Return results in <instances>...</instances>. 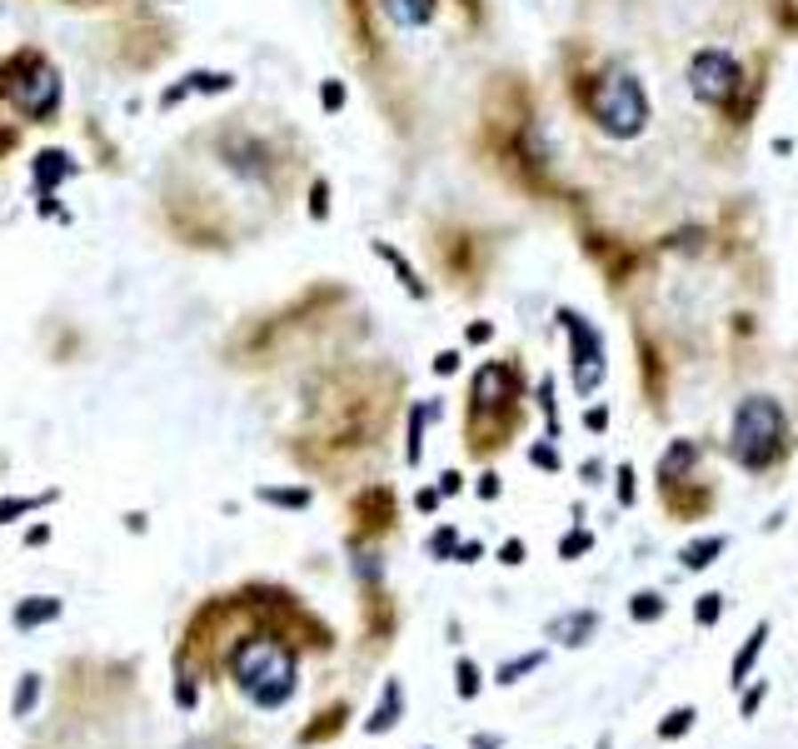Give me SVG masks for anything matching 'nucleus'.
Here are the masks:
<instances>
[{
  "instance_id": "obj_1",
  "label": "nucleus",
  "mask_w": 798,
  "mask_h": 749,
  "mask_svg": "<svg viewBox=\"0 0 798 749\" xmlns=\"http://www.w3.org/2000/svg\"><path fill=\"white\" fill-rule=\"evenodd\" d=\"M230 680L250 704L260 710H279L294 695V649L279 635H245L230 649Z\"/></svg>"
},
{
  "instance_id": "obj_2",
  "label": "nucleus",
  "mask_w": 798,
  "mask_h": 749,
  "mask_svg": "<svg viewBox=\"0 0 798 749\" xmlns=\"http://www.w3.org/2000/svg\"><path fill=\"white\" fill-rule=\"evenodd\" d=\"M734 455L744 470H769L784 455V410L769 395L744 400L734 415Z\"/></svg>"
},
{
  "instance_id": "obj_3",
  "label": "nucleus",
  "mask_w": 798,
  "mask_h": 749,
  "mask_svg": "<svg viewBox=\"0 0 798 749\" xmlns=\"http://www.w3.org/2000/svg\"><path fill=\"white\" fill-rule=\"evenodd\" d=\"M589 110H594L599 130L614 135V140H633L649 126V95H644V85L633 76H624V70L599 80L594 95H589Z\"/></svg>"
},
{
  "instance_id": "obj_4",
  "label": "nucleus",
  "mask_w": 798,
  "mask_h": 749,
  "mask_svg": "<svg viewBox=\"0 0 798 749\" xmlns=\"http://www.w3.org/2000/svg\"><path fill=\"white\" fill-rule=\"evenodd\" d=\"M0 70L11 76V80H0V85L11 90V95H15V105H20L26 115L45 120V115H51L55 105H60V80H55V70H51L45 61H40L36 51H30V55H15V61H11V65H0Z\"/></svg>"
},
{
  "instance_id": "obj_5",
  "label": "nucleus",
  "mask_w": 798,
  "mask_h": 749,
  "mask_svg": "<svg viewBox=\"0 0 798 749\" xmlns=\"http://www.w3.org/2000/svg\"><path fill=\"white\" fill-rule=\"evenodd\" d=\"M744 85L738 76V61L729 51H698L694 65H689V90H694V101L704 105H729Z\"/></svg>"
},
{
  "instance_id": "obj_6",
  "label": "nucleus",
  "mask_w": 798,
  "mask_h": 749,
  "mask_svg": "<svg viewBox=\"0 0 798 749\" xmlns=\"http://www.w3.org/2000/svg\"><path fill=\"white\" fill-rule=\"evenodd\" d=\"M559 325L569 330V345H574V390L594 395L599 380H604V340H599V330L584 315H574V310H559Z\"/></svg>"
},
{
  "instance_id": "obj_7",
  "label": "nucleus",
  "mask_w": 798,
  "mask_h": 749,
  "mask_svg": "<svg viewBox=\"0 0 798 749\" xmlns=\"http://www.w3.org/2000/svg\"><path fill=\"white\" fill-rule=\"evenodd\" d=\"M514 395V370L504 365H484L474 375V410H499Z\"/></svg>"
},
{
  "instance_id": "obj_8",
  "label": "nucleus",
  "mask_w": 798,
  "mask_h": 749,
  "mask_svg": "<svg viewBox=\"0 0 798 749\" xmlns=\"http://www.w3.org/2000/svg\"><path fill=\"white\" fill-rule=\"evenodd\" d=\"M599 615L594 610H574V615H559V620H549V639H559V645H584V639L594 635Z\"/></svg>"
},
{
  "instance_id": "obj_9",
  "label": "nucleus",
  "mask_w": 798,
  "mask_h": 749,
  "mask_svg": "<svg viewBox=\"0 0 798 749\" xmlns=\"http://www.w3.org/2000/svg\"><path fill=\"white\" fill-rule=\"evenodd\" d=\"M55 615H60V599H55V595H36V599H26V605H15V624H20V630L51 624Z\"/></svg>"
},
{
  "instance_id": "obj_10",
  "label": "nucleus",
  "mask_w": 798,
  "mask_h": 749,
  "mask_svg": "<svg viewBox=\"0 0 798 749\" xmlns=\"http://www.w3.org/2000/svg\"><path fill=\"white\" fill-rule=\"evenodd\" d=\"M399 704H405V695H399V685H384V699H380V710L365 720V735H384V729H394V720H399Z\"/></svg>"
},
{
  "instance_id": "obj_11",
  "label": "nucleus",
  "mask_w": 798,
  "mask_h": 749,
  "mask_svg": "<svg viewBox=\"0 0 798 749\" xmlns=\"http://www.w3.org/2000/svg\"><path fill=\"white\" fill-rule=\"evenodd\" d=\"M384 11H390L394 26L415 30V26H424V20L434 15V0H384Z\"/></svg>"
},
{
  "instance_id": "obj_12",
  "label": "nucleus",
  "mask_w": 798,
  "mask_h": 749,
  "mask_svg": "<svg viewBox=\"0 0 798 749\" xmlns=\"http://www.w3.org/2000/svg\"><path fill=\"white\" fill-rule=\"evenodd\" d=\"M719 555H723V534H704V540H694V545L684 550V565L689 570H709Z\"/></svg>"
},
{
  "instance_id": "obj_13",
  "label": "nucleus",
  "mask_w": 798,
  "mask_h": 749,
  "mask_svg": "<svg viewBox=\"0 0 798 749\" xmlns=\"http://www.w3.org/2000/svg\"><path fill=\"white\" fill-rule=\"evenodd\" d=\"M763 639H769V624H759V630H754V635L744 639V649L734 655V685H744V680H748V670H754V660H759Z\"/></svg>"
},
{
  "instance_id": "obj_14",
  "label": "nucleus",
  "mask_w": 798,
  "mask_h": 749,
  "mask_svg": "<svg viewBox=\"0 0 798 749\" xmlns=\"http://www.w3.org/2000/svg\"><path fill=\"white\" fill-rule=\"evenodd\" d=\"M694 460H698V450H694V444H689V440H679V444H673V450H669V455H664L659 475H664V480H673V475H684L689 465H694Z\"/></svg>"
},
{
  "instance_id": "obj_15",
  "label": "nucleus",
  "mask_w": 798,
  "mask_h": 749,
  "mask_svg": "<svg viewBox=\"0 0 798 749\" xmlns=\"http://www.w3.org/2000/svg\"><path fill=\"white\" fill-rule=\"evenodd\" d=\"M36 699H40V674H26V680H20V685H15L11 714H15V720H26V714L36 710Z\"/></svg>"
},
{
  "instance_id": "obj_16",
  "label": "nucleus",
  "mask_w": 798,
  "mask_h": 749,
  "mask_svg": "<svg viewBox=\"0 0 798 749\" xmlns=\"http://www.w3.org/2000/svg\"><path fill=\"white\" fill-rule=\"evenodd\" d=\"M629 615H633V620H639V624H654V620H659V615H664V595H654V590H644V595H633V599H629Z\"/></svg>"
},
{
  "instance_id": "obj_17",
  "label": "nucleus",
  "mask_w": 798,
  "mask_h": 749,
  "mask_svg": "<svg viewBox=\"0 0 798 749\" xmlns=\"http://www.w3.org/2000/svg\"><path fill=\"white\" fill-rule=\"evenodd\" d=\"M455 689H459V699L480 695V664H474V660H459L455 664Z\"/></svg>"
},
{
  "instance_id": "obj_18",
  "label": "nucleus",
  "mask_w": 798,
  "mask_h": 749,
  "mask_svg": "<svg viewBox=\"0 0 798 749\" xmlns=\"http://www.w3.org/2000/svg\"><path fill=\"white\" fill-rule=\"evenodd\" d=\"M694 720H698L694 710H673L669 720L659 724V735H664V739H679V735H689V729H694Z\"/></svg>"
},
{
  "instance_id": "obj_19",
  "label": "nucleus",
  "mask_w": 798,
  "mask_h": 749,
  "mask_svg": "<svg viewBox=\"0 0 798 749\" xmlns=\"http://www.w3.org/2000/svg\"><path fill=\"white\" fill-rule=\"evenodd\" d=\"M544 664V655H524V660H514V664H504L499 670V685H520V674H529V670H539Z\"/></svg>"
},
{
  "instance_id": "obj_20",
  "label": "nucleus",
  "mask_w": 798,
  "mask_h": 749,
  "mask_svg": "<svg viewBox=\"0 0 798 749\" xmlns=\"http://www.w3.org/2000/svg\"><path fill=\"white\" fill-rule=\"evenodd\" d=\"M195 699H200V689H195V674L180 670V674H175V704H180V710H195Z\"/></svg>"
},
{
  "instance_id": "obj_21",
  "label": "nucleus",
  "mask_w": 798,
  "mask_h": 749,
  "mask_svg": "<svg viewBox=\"0 0 798 749\" xmlns=\"http://www.w3.org/2000/svg\"><path fill=\"white\" fill-rule=\"evenodd\" d=\"M260 500H270V505H290V509H300V505H310V490H260Z\"/></svg>"
},
{
  "instance_id": "obj_22",
  "label": "nucleus",
  "mask_w": 798,
  "mask_h": 749,
  "mask_svg": "<svg viewBox=\"0 0 798 749\" xmlns=\"http://www.w3.org/2000/svg\"><path fill=\"white\" fill-rule=\"evenodd\" d=\"M723 615V595H698V605H694V620L698 624H713Z\"/></svg>"
},
{
  "instance_id": "obj_23",
  "label": "nucleus",
  "mask_w": 798,
  "mask_h": 749,
  "mask_svg": "<svg viewBox=\"0 0 798 749\" xmlns=\"http://www.w3.org/2000/svg\"><path fill=\"white\" fill-rule=\"evenodd\" d=\"M594 545V534L589 530H574V534H564V545H559V559H574V555H584V550Z\"/></svg>"
},
{
  "instance_id": "obj_24",
  "label": "nucleus",
  "mask_w": 798,
  "mask_h": 749,
  "mask_svg": "<svg viewBox=\"0 0 798 749\" xmlns=\"http://www.w3.org/2000/svg\"><path fill=\"white\" fill-rule=\"evenodd\" d=\"M60 160H65V155H55V151H51V155H40V166H36L40 185H51V180L60 175V170H65V175H70V166H60Z\"/></svg>"
},
{
  "instance_id": "obj_25",
  "label": "nucleus",
  "mask_w": 798,
  "mask_h": 749,
  "mask_svg": "<svg viewBox=\"0 0 798 749\" xmlns=\"http://www.w3.org/2000/svg\"><path fill=\"white\" fill-rule=\"evenodd\" d=\"M340 720H350V710H330V714H325V724H315V729H304V745H315L319 735H330V729H335V724H340Z\"/></svg>"
},
{
  "instance_id": "obj_26",
  "label": "nucleus",
  "mask_w": 798,
  "mask_h": 749,
  "mask_svg": "<svg viewBox=\"0 0 798 749\" xmlns=\"http://www.w3.org/2000/svg\"><path fill=\"white\" fill-rule=\"evenodd\" d=\"M430 550H434L439 559H449V555H455V530H439V534L430 540Z\"/></svg>"
},
{
  "instance_id": "obj_27",
  "label": "nucleus",
  "mask_w": 798,
  "mask_h": 749,
  "mask_svg": "<svg viewBox=\"0 0 798 749\" xmlns=\"http://www.w3.org/2000/svg\"><path fill=\"white\" fill-rule=\"evenodd\" d=\"M534 465H544V470H559V450H554V444H534Z\"/></svg>"
},
{
  "instance_id": "obj_28",
  "label": "nucleus",
  "mask_w": 798,
  "mask_h": 749,
  "mask_svg": "<svg viewBox=\"0 0 798 749\" xmlns=\"http://www.w3.org/2000/svg\"><path fill=\"white\" fill-rule=\"evenodd\" d=\"M763 695H769V689H763V685H754V689H744V704H738V710H744V714H759V704H763Z\"/></svg>"
},
{
  "instance_id": "obj_29",
  "label": "nucleus",
  "mask_w": 798,
  "mask_h": 749,
  "mask_svg": "<svg viewBox=\"0 0 798 749\" xmlns=\"http://www.w3.org/2000/svg\"><path fill=\"white\" fill-rule=\"evenodd\" d=\"M619 505H633V470L629 465L619 470Z\"/></svg>"
},
{
  "instance_id": "obj_30",
  "label": "nucleus",
  "mask_w": 798,
  "mask_h": 749,
  "mask_svg": "<svg viewBox=\"0 0 798 749\" xmlns=\"http://www.w3.org/2000/svg\"><path fill=\"white\" fill-rule=\"evenodd\" d=\"M499 559H504V565H524V540H509V545L499 550Z\"/></svg>"
},
{
  "instance_id": "obj_31",
  "label": "nucleus",
  "mask_w": 798,
  "mask_h": 749,
  "mask_svg": "<svg viewBox=\"0 0 798 749\" xmlns=\"http://www.w3.org/2000/svg\"><path fill=\"white\" fill-rule=\"evenodd\" d=\"M344 105V90H340V80H330V85H325V110H340Z\"/></svg>"
},
{
  "instance_id": "obj_32",
  "label": "nucleus",
  "mask_w": 798,
  "mask_h": 749,
  "mask_svg": "<svg viewBox=\"0 0 798 749\" xmlns=\"http://www.w3.org/2000/svg\"><path fill=\"white\" fill-rule=\"evenodd\" d=\"M584 425H589V430H604V425H609V410H604V405L589 410V415H584Z\"/></svg>"
},
{
  "instance_id": "obj_33",
  "label": "nucleus",
  "mask_w": 798,
  "mask_h": 749,
  "mask_svg": "<svg viewBox=\"0 0 798 749\" xmlns=\"http://www.w3.org/2000/svg\"><path fill=\"white\" fill-rule=\"evenodd\" d=\"M455 365H459V355H455V350H444V355L434 360V370H439V375H455Z\"/></svg>"
},
{
  "instance_id": "obj_34",
  "label": "nucleus",
  "mask_w": 798,
  "mask_h": 749,
  "mask_svg": "<svg viewBox=\"0 0 798 749\" xmlns=\"http://www.w3.org/2000/svg\"><path fill=\"white\" fill-rule=\"evenodd\" d=\"M480 495H484V500L499 495V475H484V480H480Z\"/></svg>"
},
{
  "instance_id": "obj_35",
  "label": "nucleus",
  "mask_w": 798,
  "mask_h": 749,
  "mask_svg": "<svg viewBox=\"0 0 798 749\" xmlns=\"http://www.w3.org/2000/svg\"><path fill=\"white\" fill-rule=\"evenodd\" d=\"M480 555H484V550L474 545V540H469V545H459V550H455V559H464V565H469V559H480Z\"/></svg>"
},
{
  "instance_id": "obj_36",
  "label": "nucleus",
  "mask_w": 798,
  "mask_h": 749,
  "mask_svg": "<svg viewBox=\"0 0 798 749\" xmlns=\"http://www.w3.org/2000/svg\"><path fill=\"white\" fill-rule=\"evenodd\" d=\"M455 490H459V475L449 470V475H444V480H439V495H455Z\"/></svg>"
},
{
  "instance_id": "obj_37",
  "label": "nucleus",
  "mask_w": 798,
  "mask_h": 749,
  "mask_svg": "<svg viewBox=\"0 0 798 749\" xmlns=\"http://www.w3.org/2000/svg\"><path fill=\"white\" fill-rule=\"evenodd\" d=\"M439 505V490H419V509H434Z\"/></svg>"
},
{
  "instance_id": "obj_38",
  "label": "nucleus",
  "mask_w": 798,
  "mask_h": 749,
  "mask_svg": "<svg viewBox=\"0 0 798 749\" xmlns=\"http://www.w3.org/2000/svg\"><path fill=\"white\" fill-rule=\"evenodd\" d=\"M180 749H210V745H205V739H190V745H180Z\"/></svg>"
}]
</instances>
